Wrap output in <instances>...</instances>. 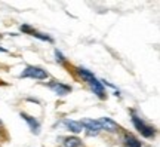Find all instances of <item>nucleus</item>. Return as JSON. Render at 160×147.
Here are the masks:
<instances>
[{
	"instance_id": "1a4fd4ad",
	"label": "nucleus",
	"mask_w": 160,
	"mask_h": 147,
	"mask_svg": "<svg viewBox=\"0 0 160 147\" xmlns=\"http://www.w3.org/2000/svg\"><path fill=\"white\" fill-rule=\"evenodd\" d=\"M64 125H65L70 131L76 132V134L83 131V126L80 125V122H74V120H68V119H65V120H64Z\"/></svg>"
},
{
	"instance_id": "f8f14e48",
	"label": "nucleus",
	"mask_w": 160,
	"mask_h": 147,
	"mask_svg": "<svg viewBox=\"0 0 160 147\" xmlns=\"http://www.w3.org/2000/svg\"><path fill=\"white\" fill-rule=\"evenodd\" d=\"M31 36H34V37H37V39H40V40H46V42H53L52 40V37H49V36H45V34H40V33H33Z\"/></svg>"
},
{
	"instance_id": "20e7f679",
	"label": "nucleus",
	"mask_w": 160,
	"mask_h": 147,
	"mask_svg": "<svg viewBox=\"0 0 160 147\" xmlns=\"http://www.w3.org/2000/svg\"><path fill=\"white\" fill-rule=\"evenodd\" d=\"M99 125H101V129H105L107 132H111V134H116L120 131V126L116 123L114 120H111L110 118H101L99 120Z\"/></svg>"
},
{
	"instance_id": "39448f33",
	"label": "nucleus",
	"mask_w": 160,
	"mask_h": 147,
	"mask_svg": "<svg viewBox=\"0 0 160 147\" xmlns=\"http://www.w3.org/2000/svg\"><path fill=\"white\" fill-rule=\"evenodd\" d=\"M49 88L59 97H64L71 92V88H70L68 85H64V83H59V82H52V83H49Z\"/></svg>"
},
{
	"instance_id": "9b49d317",
	"label": "nucleus",
	"mask_w": 160,
	"mask_h": 147,
	"mask_svg": "<svg viewBox=\"0 0 160 147\" xmlns=\"http://www.w3.org/2000/svg\"><path fill=\"white\" fill-rule=\"evenodd\" d=\"M77 71H79L80 77H83L86 82H91V80L95 77V76H93L91 71H88V70H85V68H77Z\"/></svg>"
},
{
	"instance_id": "9d476101",
	"label": "nucleus",
	"mask_w": 160,
	"mask_h": 147,
	"mask_svg": "<svg viewBox=\"0 0 160 147\" xmlns=\"http://www.w3.org/2000/svg\"><path fill=\"white\" fill-rule=\"evenodd\" d=\"M64 146L65 147H82V140L77 137H67L64 140Z\"/></svg>"
},
{
	"instance_id": "f03ea898",
	"label": "nucleus",
	"mask_w": 160,
	"mask_h": 147,
	"mask_svg": "<svg viewBox=\"0 0 160 147\" xmlns=\"http://www.w3.org/2000/svg\"><path fill=\"white\" fill-rule=\"evenodd\" d=\"M19 77H33V79L43 80L48 77V73H46V70L40 67H27L22 73L19 74Z\"/></svg>"
},
{
	"instance_id": "ddd939ff",
	"label": "nucleus",
	"mask_w": 160,
	"mask_h": 147,
	"mask_svg": "<svg viewBox=\"0 0 160 147\" xmlns=\"http://www.w3.org/2000/svg\"><path fill=\"white\" fill-rule=\"evenodd\" d=\"M55 57H57V61H58V62H61V64H65V58H64V55H62V54H61L59 51H58V49L55 51Z\"/></svg>"
},
{
	"instance_id": "f257e3e1",
	"label": "nucleus",
	"mask_w": 160,
	"mask_h": 147,
	"mask_svg": "<svg viewBox=\"0 0 160 147\" xmlns=\"http://www.w3.org/2000/svg\"><path fill=\"white\" fill-rule=\"evenodd\" d=\"M132 123L135 125V128L138 129V132H139L142 137H145V138H151V137L156 135V129L153 126H150V125L145 123L142 119L133 116V118H132Z\"/></svg>"
},
{
	"instance_id": "423d86ee",
	"label": "nucleus",
	"mask_w": 160,
	"mask_h": 147,
	"mask_svg": "<svg viewBox=\"0 0 160 147\" xmlns=\"http://www.w3.org/2000/svg\"><path fill=\"white\" fill-rule=\"evenodd\" d=\"M89 85H91L93 94H97L99 98H105V91H104V86H102V83H101L99 80H97L95 77H93V79L89 82Z\"/></svg>"
},
{
	"instance_id": "4468645a",
	"label": "nucleus",
	"mask_w": 160,
	"mask_h": 147,
	"mask_svg": "<svg viewBox=\"0 0 160 147\" xmlns=\"http://www.w3.org/2000/svg\"><path fill=\"white\" fill-rule=\"evenodd\" d=\"M21 31H24V33H30V34L34 33V30L31 29L30 25H21Z\"/></svg>"
},
{
	"instance_id": "7ed1b4c3",
	"label": "nucleus",
	"mask_w": 160,
	"mask_h": 147,
	"mask_svg": "<svg viewBox=\"0 0 160 147\" xmlns=\"http://www.w3.org/2000/svg\"><path fill=\"white\" fill-rule=\"evenodd\" d=\"M80 125L82 126H85L86 129V134L88 135H97L98 132L101 131V125H99V122L98 120H92V119H83L82 122H80Z\"/></svg>"
},
{
	"instance_id": "0eeeda50",
	"label": "nucleus",
	"mask_w": 160,
	"mask_h": 147,
	"mask_svg": "<svg viewBox=\"0 0 160 147\" xmlns=\"http://www.w3.org/2000/svg\"><path fill=\"white\" fill-rule=\"evenodd\" d=\"M21 118H22L24 120H25V122L30 125V128H31V131H33L34 134H39V132H40V131H39L40 129V125H39V122H37L34 118L28 116L27 113H21Z\"/></svg>"
},
{
	"instance_id": "6e6552de",
	"label": "nucleus",
	"mask_w": 160,
	"mask_h": 147,
	"mask_svg": "<svg viewBox=\"0 0 160 147\" xmlns=\"http://www.w3.org/2000/svg\"><path fill=\"white\" fill-rule=\"evenodd\" d=\"M123 143H125L126 147H142L141 141H138L137 138H135L133 135H131V134H125V137H123Z\"/></svg>"
}]
</instances>
